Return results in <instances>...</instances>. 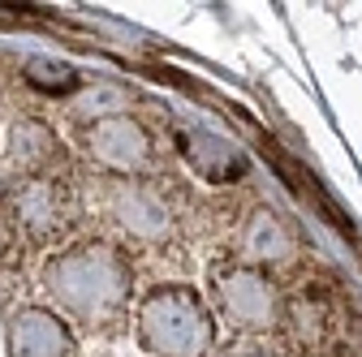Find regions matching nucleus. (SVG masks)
Wrapping results in <instances>:
<instances>
[{"instance_id": "11", "label": "nucleus", "mask_w": 362, "mask_h": 357, "mask_svg": "<svg viewBox=\"0 0 362 357\" xmlns=\"http://www.w3.org/2000/svg\"><path fill=\"white\" fill-rule=\"evenodd\" d=\"M190 159H194V168H199V172H207V168H211V159H216V164H224V168H242V159L229 151V143L211 138V133H194V143H190Z\"/></svg>"}, {"instance_id": "3", "label": "nucleus", "mask_w": 362, "mask_h": 357, "mask_svg": "<svg viewBox=\"0 0 362 357\" xmlns=\"http://www.w3.org/2000/svg\"><path fill=\"white\" fill-rule=\"evenodd\" d=\"M211 289H216L220 315L229 319L238 332H267V327H276L281 293H276V284H272L267 272L246 267V262H233V267H220V272H216Z\"/></svg>"}, {"instance_id": "4", "label": "nucleus", "mask_w": 362, "mask_h": 357, "mask_svg": "<svg viewBox=\"0 0 362 357\" xmlns=\"http://www.w3.org/2000/svg\"><path fill=\"white\" fill-rule=\"evenodd\" d=\"M82 147H86L90 159H100L108 172H117L121 181L147 172V164H151V133L143 129L139 116H129V112L86 125L82 129Z\"/></svg>"}, {"instance_id": "9", "label": "nucleus", "mask_w": 362, "mask_h": 357, "mask_svg": "<svg viewBox=\"0 0 362 357\" xmlns=\"http://www.w3.org/2000/svg\"><path fill=\"white\" fill-rule=\"evenodd\" d=\"M9 155L13 164H22L26 172L43 168L52 155H57V138H52V129L48 125H39V121H22L9 129Z\"/></svg>"}, {"instance_id": "2", "label": "nucleus", "mask_w": 362, "mask_h": 357, "mask_svg": "<svg viewBox=\"0 0 362 357\" xmlns=\"http://www.w3.org/2000/svg\"><path fill=\"white\" fill-rule=\"evenodd\" d=\"M139 340L151 357H203L216 344V319L190 284H160L139 310Z\"/></svg>"}, {"instance_id": "7", "label": "nucleus", "mask_w": 362, "mask_h": 357, "mask_svg": "<svg viewBox=\"0 0 362 357\" xmlns=\"http://www.w3.org/2000/svg\"><path fill=\"white\" fill-rule=\"evenodd\" d=\"M9 353L13 357H74V336L65 319H57L52 310L26 305L9 319Z\"/></svg>"}, {"instance_id": "10", "label": "nucleus", "mask_w": 362, "mask_h": 357, "mask_svg": "<svg viewBox=\"0 0 362 357\" xmlns=\"http://www.w3.org/2000/svg\"><path fill=\"white\" fill-rule=\"evenodd\" d=\"M74 112L82 116V121H108V116H121L125 112V91L121 86H112V82H95L90 91H82L78 95V104H74Z\"/></svg>"}, {"instance_id": "1", "label": "nucleus", "mask_w": 362, "mask_h": 357, "mask_svg": "<svg viewBox=\"0 0 362 357\" xmlns=\"http://www.w3.org/2000/svg\"><path fill=\"white\" fill-rule=\"evenodd\" d=\"M43 289L69 319L108 323L121 315V305L129 297V267L112 246L86 241V246L61 250L43 267Z\"/></svg>"}, {"instance_id": "5", "label": "nucleus", "mask_w": 362, "mask_h": 357, "mask_svg": "<svg viewBox=\"0 0 362 357\" xmlns=\"http://www.w3.org/2000/svg\"><path fill=\"white\" fill-rule=\"evenodd\" d=\"M108 219L134 241L143 246H156V241H168L173 233V211L168 202L143 186V181H117L108 190Z\"/></svg>"}, {"instance_id": "12", "label": "nucleus", "mask_w": 362, "mask_h": 357, "mask_svg": "<svg viewBox=\"0 0 362 357\" xmlns=\"http://www.w3.org/2000/svg\"><path fill=\"white\" fill-rule=\"evenodd\" d=\"M224 357H276L267 344H255V340H246V344H238V349H229Z\"/></svg>"}, {"instance_id": "13", "label": "nucleus", "mask_w": 362, "mask_h": 357, "mask_svg": "<svg viewBox=\"0 0 362 357\" xmlns=\"http://www.w3.org/2000/svg\"><path fill=\"white\" fill-rule=\"evenodd\" d=\"M0 246H5V233H0Z\"/></svg>"}, {"instance_id": "6", "label": "nucleus", "mask_w": 362, "mask_h": 357, "mask_svg": "<svg viewBox=\"0 0 362 357\" xmlns=\"http://www.w3.org/2000/svg\"><path fill=\"white\" fill-rule=\"evenodd\" d=\"M9 211L18 219V229L30 233L35 241L57 237L65 229V219H69V202H65L61 186L48 181V176H30V181H22L9 194Z\"/></svg>"}, {"instance_id": "8", "label": "nucleus", "mask_w": 362, "mask_h": 357, "mask_svg": "<svg viewBox=\"0 0 362 357\" xmlns=\"http://www.w3.org/2000/svg\"><path fill=\"white\" fill-rule=\"evenodd\" d=\"M238 254H242L246 267L267 272V267H276V262H285L293 254V233L285 229V219L276 211L259 207V211H250V219L238 233Z\"/></svg>"}]
</instances>
